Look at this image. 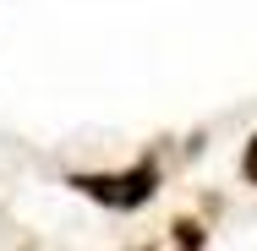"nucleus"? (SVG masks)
Here are the masks:
<instances>
[{
	"label": "nucleus",
	"mask_w": 257,
	"mask_h": 251,
	"mask_svg": "<svg viewBox=\"0 0 257 251\" xmlns=\"http://www.w3.org/2000/svg\"><path fill=\"white\" fill-rule=\"evenodd\" d=\"M71 186H77L82 197L104 202V207L132 213V207H143V202L159 191V175L148 169V164H137V169H126V175H71Z\"/></svg>",
	"instance_id": "obj_1"
},
{
	"label": "nucleus",
	"mask_w": 257,
	"mask_h": 251,
	"mask_svg": "<svg viewBox=\"0 0 257 251\" xmlns=\"http://www.w3.org/2000/svg\"><path fill=\"white\" fill-rule=\"evenodd\" d=\"M175 246H203V229H197L192 218H181V224H175Z\"/></svg>",
	"instance_id": "obj_2"
},
{
	"label": "nucleus",
	"mask_w": 257,
	"mask_h": 251,
	"mask_svg": "<svg viewBox=\"0 0 257 251\" xmlns=\"http://www.w3.org/2000/svg\"><path fill=\"white\" fill-rule=\"evenodd\" d=\"M241 175H246V186H257V137L246 142V153H241Z\"/></svg>",
	"instance_id": "obj_3"
}]
</instances>
